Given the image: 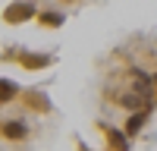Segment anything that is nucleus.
<instances>
[{
    "mask_svg": "<svg viewBox=\"0 0 157 151\" xmlns=\"http://www.w3.org/2000/svg\"><path fill=\"white\" fill-rule=\"evenodd\" d=\"M35 16V3L32 0H22V3H13L6 10V22H25V19H32Z\"/></svg>",
    "mask_w": 157,
    "mask_h": 151,
    "instance_id": "obj_1",
    "label": "nucleus"
},
{
    "mask_svg": "<svg viewBox=\"0 0 157 151\" xmlns=\"http://www.w3.org/2000/svg\"><path fill=\"white\" fill-rule=\"evenodd\" d=\"M3 138L6 142H22V138H29V126L22 120H3Z\"/></svg>",
    "mask_w": 157,
    "mask_h": 151,
    "instance_id": "obj_2",
    "label": "nucleus"
},
{
    "mask_svg": "<svg viewBox=\"0 0 157 151\" xmlns=\"http://www.w3.org/2000/svg\"><path fill=\"white\" fill-rule=\"evenodd\" d=\"M25 107H32V110H38V113H47L50 110V101L44 98V91H25Z\"/></svg>",
    "mask_w": 157,
    "mask_h": 151,
    "instance_id": "obj_3",
    "label": "nucleus"
},
{
    "mask_svg": "<svg viewBox=\"0 0 157 151\" xmlns=\"http://www.w3.org/2000/svg\"><path fill=\"white\" fill-rule=\"evenodd\" d=\"M104 132H107V142H110V148H116V151H129V135H126V132H120V129H110V126H104Z\"/></svg>",
    "mask_w": 157,
    "mask_h": 151,
    "instance_id": "obj_4",
    "label": "nucleus"
},
{
    "mask_svg": "<svg viewBox=\"0 0 157 151\" xmlns=\"http://www.w3.org/2000/svg\"><path fill=\"white\" fill-rule=\"evenodd\" d=\"M145 117H148V110H141V113H132V117L126 120V135H129V138L141 132V126H145Z\"/></svg>",
    "mask_w": 157,
    "mask_h": 151,
    "instance_id": "obj_5",
    "label": "nucleus"
},
{
    "mask_svg": "<svg viewBox=\"0 0 157 151\" xmlns=\"http://www.w3.org/2000/svg\"><path fill=\"white\" fill-rule=\"evenodd\" d=\"M38 22L47 25V29H57V25L66 22V16H63V13H38Z\"/></svg>",
    "mask_w": 157,
    "mask_h": 151,
    "instance_id": "obj_6",
    "label": "nucleus"
},
{
    "mask_svg": "<svg viewBox=\"0 0 157 151\" xmlns=\"http://www.w3.org/2000/svg\"><path fill=\"white\" fill-rule=\"evenodd\" d=\"M0 88H3V101H13V98L19 95V85H13L10 79H3V82H0Z\"/></svg>",
    "mask_w": 157,
    "mask_h": 151,
    "instance_id": "obj_7",
    "label": "nucleus"
},
{
    "mask_svg": "<svg viewBox=\"0 0 157 151\" xmlns=\"http://www.w3.org/2000/svg\"><path fill=\"white\" fill-rule=\"evenodd\" d=\"M22 63H25V66H47V63H50V57H35V54H25V57H22Z\"/></svg>",
    "mask_w": 157,
    "mask_h": 151,
    "instance_id": "obj_8",
    "label": "nucleus"
},
{
    "mask_svg": "<svg viewBox=\"0 0 157 151\" xmlns=\"http://www.w3.org/2000/svg\"><path fill=\"white\" fill-rule=\"evenodd\" d=\"M154 88H157V72H154Z\"/></svg>",
    "mask_w": 157,
    "mask_h": 151,
    "instance_id": "obj_9",
    "label": "nucleus"
}]
</instances>
